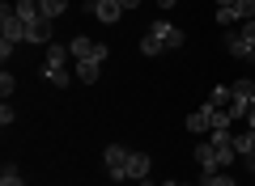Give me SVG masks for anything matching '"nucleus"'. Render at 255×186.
Returning <instances> with one entry per match:
<instances>
[{"label":"nucleus","mask_w":255,"mask_h":186,"mask_svg":"<svg viewBox=\"0 0 255 186\" xmlns=\"http://www.w3.org/2000/svg\"><path fill=\"white\" fill-rule=\"evenodd\" d=\"M187 43V34H183L174 21H166V17H157L153 26L145 30V38H140V55H162V51H179V47Z\"/></svg>","instance_id":"obj_1"},{"label":"nucleus","mask_w":255,"mask_h":186,"mask_svg":"<svg viewBox=\"0 0 255 186\" xmlns=\"http://www.w3.org/2000/svg\"><path fill=\"white\" fill-rule=\"evenodd\" d=\"M102 161H107L111 182H128V161H132V148H124V144H107Z\"/></svg>","instance_id":"obj_2"},{"label":"nucleus","mask_w":255,"mask_h":186,"mask_svg":"<svg viewBox=\"0 0 255 186\" xmlns=\"http://www.w3.org/2000/svg\"><path fill=\"white\" fill-rule=\"evenodd\" d=\"M0 38H4V43H26V21L17 17V13H13V4H0Z\"/></svg>","instance_id":"obj_3"},{"label":"nucleus","mask_w":255,"mask_h":186,"mask_svg":"<svg viewBox=\"0 0 255 186\" xmlns=\"http://www.w3.org/2000/svg\"><path fill=\"white\" fill-rule=\"evenodd\" d=\"M85 13H94L98 21L115 26V21L124 17V4H119V0H85Z\"/></svg>","instance_id":"obj_4"},{"label":"nucleus","mask_w":255,"mask_h":186,"mask_svg":"<svg viewBox=\"0 0 255 186\" xmlns=\"http://www.w3.org/2000/svg\"><path fill=\"white\" fill-rule=\"evenodd\" d=\"M226 51L234 55V60H247V63H255V43H247L243 34H226Z\"/></svg>","instance_id":"obj_5"},{"label":"nucleus","mask_w":255,"mask_h":186,"mask_svg":"<svg viewBox=\"0 0 255 186\" xmlns=\"http://www.w3.org/2000/svg\"><path fill=\"white\" fill-rule=\"evenodd\" d=\"M68 55H73V51H68L64 43H47V63H43V72H60L64 63H68Z\"/></svg>","instance_id":"obj_6"},{"label":"nucleus","mask_w":255,"mask_h":186,"mask_svg":"<svg viewBox=\"0 0 255 186\" xmlns=\"http://www.w3.org/2000/svg\"><path fill=\"white\" fill-rule=\"evenodd\" d=\"M149 165H153V161H149L145 152H132V161H128V182H145V178H149Z\"/></svg>","instance_id":"obj_7"},{"label":"nucleus","mask_w":255,"mask_h":186,"mask_svg":"<svg viewBox=\"0 0 255 186\" xmlns=\"http://www.w3.org/2000/svg\"><path fill=\"white\" fill-rule=\"evenodd\" d=\"M196 161H200L204 174H221V165H217V148H213V144H196Z\"/></svg>","instance_id":"obj_8"},{"label":"nucleus","mask_w":255,"mask_h":186,"mask_svg":"<svg viewBox=\"0 0 255 186\" xmlns=\"http://www.w3.org/2000/svg\"><path fill=\"white\" fill-rule=\"evenodd\" d=\"M26 43H51V21L38 17L34 26H26Z\"/></svg>","instance_id":"obj_9"},{"label":"nucleus","mask_w":255,"mask_h":186,"mask_svg":"<svg viewBox=\"0 0 255 186\" xmlns=\"http://www.w3.org/2000/svg\"><path fill=\"white\" fill-rule=\"evenodd\" d=\"M13 13H17L26 26H34V21L43 17V13H38V0H17V4H13Z\"/></svg>","instance_id":"obj_10"},{"label":"nucleus","mask_w":255,"mask_h":186,"mask_svg":"<svg viewBox=\"0 0 255 186\" xmlns=\"http://www.w3.org/2000/svg\"><path fill=\"white\" fill-rule=\"evenodd\" d=\"M94 47H98V43H94V38H85V34H77L73 43H68V51H73L77 60H94Z\"/></svg>","instance_id":"obj_11"},{"label":"nucleus","mask_w":255,"mask_h":186,"mask_svg":"<svg viewBox=\"0 0 255 186\" xmlns=\"http://www.w3.org/2000/svg\"><path fill=\"white\" fill-rule=\"evenodd\" d=\"M38 13H43L47 21H55V17L68 13V0H38Z\"/></svg>","instance_id":"obj_12"},{"label":"nucleus","mask_w":255,"mask_h":186,"mask_svg":"<svg viewBox=\"0 0 255 186\" xmlns=\"http://www.w3.org/2000/svg\"><path fill=\"white\" fill-rule=\"evenodd\" d=\"M77 80L81 85H94L98 80V60H77Z\"/></svg>","instance_id":"obj_13"},{"label":"nucleus","mask_w":255,"mask_h":186,"mask_svg":"<svg viewBox=\"0 0 255 186\" xmlns=\"http://www.w3.org/2000/svg\"><path fill=\"white\" fill-rule=\"evenodd\" d=\"M187 131L191 135H200V131H209V110H191V115H187Z\"/></svg>","instance_id":"obj_14"},{"label":"nucleus","mask_w":255,"mask_h":186,"mask_svg":"<svg viewBox=\"0 0 255 186\" xmlns=\"http://www.w3.org/2000/svg\"><path fill=\"white\" fill-rule=\"evenodd\" d=\"M0 186H26V174H21L17 165H4L0 169Z\"/></svg>","instance_id":"obj_15"},{"label":"nucleus","mask_w":255,"mask_h":186,"mask_svg":"<svg viewBox=\"0 0 255 186\" xmlns=\"http://www.w3.org/2000/svg\"><path fill=\"white\" fill-rule=\"evenodd\" d=\"M230 98H234V93H230V85H217V89H213V98H209V106L226 110V106H230Z\"/></svg>","instance_id":"obj_16"},{"label":"nucleus","mask_w":255,"mask_h":186,"mask_svg":"<svg viewBox=\"0 0 255 186\" xmlns=\"http://www.w3.org/2000/svg\"><path fill=\"white\" fill-rule=\"evenodd\" d=\"M43 76H47V85H55V89H68V85H73L68 68H60V72H43Z\"/></svg>","instance_id":"obj_17"},{"label":"nucleus","mask_w":255,"mask_h":186,"mask_svg":"<svg viewBox=\"0 0 255 186\" xmlns=\"http://www.w3.org/2000/svg\"><path fill=\"white\" fill-rule=\"evenodd\" d=\"M234 17L238 21H251L255 17V0H234Z\"/></svg>","instance_id":"obj_18"},{"label":"nucleus","mask_w":255,"mask_h":186,"mask_svg":"<svg viewBox=\"0 0 255 186\" xmlns=\"http://www.w3.org/2000/svg\"><path fill=\"white\" fill-rule=\"evenodd\" d=\"M13 89H17V80H13V72L4 68V72H0V93H4V102H9V93H13Z\"/></svg>","instance_id":"obj_19"},{"label":"nucleus","mask_w":255,"mask_h":186,"mask_svg":"<svg viewBox=\"0 0 255 186\" xmlns=\"http://www.w3.org/2000/svg\"><path fill=\"white\" fill-rule=\"evenodd\" d=\"M204 182H209V186H238L230 174H204Z\"/></svg>","instance_id":"obj_20"},{"label":"nucleus","mask_w":255,"mask_h":186,"mask_svg":"<svg viewBox=\"0 0 255 186\" xmlns=\"http://www.w3.org/2000/svg\"><path fill=\"white\" fill-rule=\"evenodd\" d=\"M13 119H17V115H13V106L4 102V106H0V127H13Z\"/></svg>","instance_id":"obj_21"},{"label":"nucleus","mask_w":255,"mask_h":186,"mask_svg":"<svg viewBox=\"0 0 255 186\" xmlns=\"http://www.w3.org/2000/svg\"><path fill=\"white\" fill-rule=\"evenodd\" d=\"M238 34H243L247 43H255V17H251V21H243V30H238Z\"/></svg>","instance_id":"obj_22"},{"label":"nucleus","mask_w":255,"mask_h":186,"mask_svg":"<svg viewBox=\"0 0 255 186\" xmlns=\"http://www.w3.org/2000/svg\"><path fill=\"white\" fill-rule=\"evenodd\" d=\"M230 21H238L234 9H217V26H230Z\"/></svg>","instance_id":"obj_23"},{"label":"nucleus","mask_w":255,"mask_h":186,"mask_svg":"<svg viewBox=\"0 0 255 186\" xmlns=\"http://www.w3.org/2000/svg\"><path fill=\"white\" fill-rule=\"evenodd\" d=\"M238 161L247 165V174H255V152H247V157H238Z\"/></svg>","instance_id":"obj_24"},{"label":"nucleus","mask_w":255,"mask_h":186,"mask_svg":"<svg viewBox=\"0 0 255 186\" xmlns=\"http://www.w3.org/2000/svg\"><path fill=\"white\" fill-rule=\"evenodd\" d=\"M124 4V13H132V9H140V0H119Z\"/></svg>","instance_id":"obj_25"},{"label":"nucleus","mask_w":255,"mask_h":186,"mask_svg":"<svg viewBox=\"0 0 255 186\" xmlns=\"http://www.w3.org/2000/svg\"><path fill=\"white\" fill-rule=\"evenodd\" d=\"M247 127H255V102H251V110H247Z\"/></svg>","instance_id":"obj_26"},{"label":"nucleus","mask_w":255,"mask_h":186,"mask_svg":"<svg viewBox=\"0 0 255 186\" xmlns=\"http://www.w3.org/2000/svg\"><path fill=\"white\" fill-rule=\"evenodd\" d=\"M174 4H179V0H157V9H174Z\"/></svg>","instance_id":"obj_27"},{"label":"nucleus","mask_w":255,"mask_h":186,"mask_svg":"<svg viewBox=\"0 0 255 186\" xmlns=\"http://www.w3.org/2000/svg\"><path fill=\"white\" fill-rule=\"evenodd\" d=\"M119 186H153V182H149V178H145V182H119Z\"/></svg>","instance_id":"obj_28"},{"label":"nucleus","mask_w":255,"mask_h":186,"mask_svg":"<svg viewBox=\"0 0 255 186\" xmlns=\"http://www.w3.org/2000/svg\"><path fill=\"white\" fill-rule=\"evenodd\" d=\"M196 186H209V182H204V178H200V182H196Z\"/></svg>","instance_id":"obj_29"}]
</instances>
